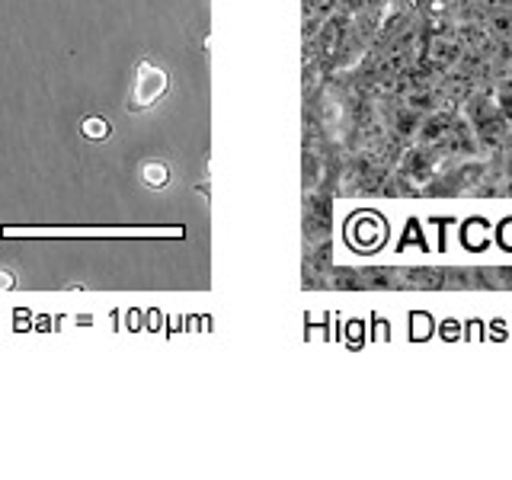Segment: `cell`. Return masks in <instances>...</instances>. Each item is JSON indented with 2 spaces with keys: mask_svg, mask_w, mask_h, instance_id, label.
Segmentation results:
<instances>
[{
  "mask_svg": "<svg viewBox=\"0 0 512 480\" xmlns=\"http://www.w3.org/2000/svg\"><path fill=\"white\" fill-rule=\"evenodd\" d=\"M4 240H20V237H186L183 228H16V224H4L0 228Z\"/></svg>",
  "mask_w": 512,
  "mask_h": 480,
  "instance_id": "obj_1",
  "label": "cell"
},
{
  "mask_svg": "<svg viewBox=\"0 0 512 480\" xmlns=\"http://www.w3.org/2000/svg\"><path fill=\"white\" fill-rule=\"evenodd\" d=\"M167 90H170V77H167V71H164V68H154L151 61H138L132 100H128V112H144V109H151Z\"/></svg>",
  "mask_w": 512,
  "mask_h": 480,
  "instance_id": "obj_2",
  "label": "cell"
},
{
  "mask_svg": "<svg viewBox=\"0 0 512 480\" xmlns=\"http://www.w3.org/2000/svg\"><path fill=\"white\" fill-rule=\"evenodd\" d=\"M141 180L148 189H164L170 180V170L160 164V160H148V164L141 167Z\"/></svg>",
  "mask_w": 512,
  "mask_h": 480,
  "instance_id": "obj_3",
  "label": "cell"
},
{
  "mask_svg": "<svg viewBox=\"0 0 512 480\" xmlns=\"http://www.w3.org/2000/svg\"><path fill=\"white\" fill-rule=\"evenodd\" d=\"M80 135L90 138V141H106L112 135V125L103 116H87L84 122H80Z\"/></svg>",
  "mask_w": 512,
  "mask_h": 480,
  "instance_id": "obj_4",
  "label": "cell"
},
{
  "mask_svg": "<svg viewBox=\"0 0 512 480\" xmlns=\"http://www.w3.org/2000/svg\"><path fill=\"white\" fill-rule=\"evenodd\" d=\"M13 288V276L10 272H0V292H10Z\"/></svg>",
  "mask_w": 512,
  "mask_h": 480,
  "instance_id": "obj_5",
  "label": "cell"
}]
</instances>
